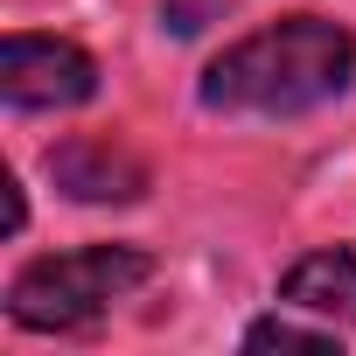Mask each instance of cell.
Masks as SVG:
<instances>
[{
    "mask_svg": "<svg viewBox=\"0 0 356 356\" xmlns=\"http://www.w3.org/2000/svg\"><path fill=\"white\" fill-rule=\"evenodd\" d=\"M349 77H356V35L342 22L293 15V22H273V29L231 42L203 70V105L286 119V112H314V105L342 98Z\"/></svg>",
    "mask_w": 356,
    "mask_h": 356,
    "instance_id": "1",
    "label": "cell"
},
{
    "mask_svg": "<svg viewBox=\"0 0 356 356\" xmlns=\"http://www.w3.org/2000/svg\"><path fill=\"white\" fill-rule=\"evenodd\" d=\"M49 182L77 203H133L147 189V168L112 140H63L49 147Z\"/></svg>",
    "mask_w": 356,
    "mask_h": 356,
    "instance_id": "4",
    "label": "cell"
},
{
    "mask_svg": "<svg viewBox=\"0 0 356 356\" xmlns=\"http://www.w3.org/2000/svg\"><path fill=\"white\" fill-rule=\"evenodd\" d=\"M0 91L22 112H63V105H84L98 91V63L77 42H56V35H8Z\"/></svg>",
    "mask_w": 356,
    "mask_h": 356,
    "instance_id": "3",
    "label": "cell"
},
{
    "mask_svg": "<svg viewBox=\"0 0 356 356\" xmlns=\"http://www.w3.org/2000/svg\"><path fill=\"white\" fill-rule=\"evenodd\" d=\"M280 300L286 307H307V314H328V321H349L356 328V252L349 245H328V252H307L286 280H280Z\"/></svg>",
    "mask_w": 356,
    "mask_h": 356,
    "instance_id": "5",
    "label": "cell"
},
{
    "mask_svg": "<svg viewBox=\"0 0 356 356\" xmlns=\"http://www.w3.org/2000/svg\"><path fill=\"white\" fill-rule=\"evenodd\" d=\"M245 349H300V356H335V335L328 328H293V321H252L245 328Z\"/></svg>",
    "mask_w": 356,
    "mask_h": 356,
    "instance_id": "6",
    "label": "cell"
},
{
    "mask_svg": "<svg viewBox=\"0 0 356 356\" xmlns=\"http://www.w3.org/2000/svg\"><path fill=\"white\" fill-rule=\"evenodd\" d=\"M203 8H224V0H175V8H168V29H175V35H196V29H203Z\"/></svg>",
    "mask_w": 356,
    "mask_h": 356,
    "instance_id": "7",
    "label": "cell"
},
{
    "mask_svg": "<svg viewBox=\"0 0 356 356\" xmlns=\"http://www.w3.org/2000/svg\"><path fill=\"white\" fill-rule=\"evenodd\" d=\"M154 273L147 252L133 245H84V252H56V259H35L15 273L8 286V314L35 335H63V328H84L98 321L112 300H126L140 280Z\"/></svg>",
    "mask_w": 356,
    "mask_h": 356,
    "instance_id": "2",
    "label": "cell"
}]
</instances>
